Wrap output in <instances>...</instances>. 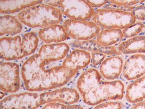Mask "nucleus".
I'll return each instance as SVG.
<instances>
[{"label": "nucleus", "instance_id": "nucleus-1", "mask_svg": "<svg viewBox=\"0 0 145 109\" xmlns=\"http://www.w3.org/2000/svg\"><path fill=\"white\" fill-rule=\"evenodd\" d=\"M53 64L38 54L33 55L23 63L21 75L26 89L29 92L50 91L61 87L75 75L73 71Z\"/></svg>", "mask_w": 145, "mask_h": 109}, {"label": "nucleus", "instance_id": "nucleus-2", "mask_svg": "<svg viewBox=\"0 0 145 109\" xmlns=\"http://www.w3.org/2000/svg\"><path fill=\"white\" fill-rule=\"evenodd\" d=\"M77 88L83 102L89 106H96L124 97V84L120 80L106 81L97 69L85 70L79 77Z\"/></svg>", "mask_w": 145, "mask_h": 109}, {"label": "nucleus", "instance_id": "nucleus-3", "mask_svg": "<svg viewBox=\"0 0 145 109\" xmlns=\"http://www.w3.org/2000/svg\"><path fill=\"white\" fill-rule=\"evenodd\" d=\"M21 23L30 28H44L62 22V13L57 8L42 3L24 9L18 14Z\"/></svg>", "mask_w": 145, "mask_h": 109}, {"label": "nucleus", "instance_id": "nucleus-4", "mask_svg": "<svg viewBox=\"0 0 145 109\" xmlns=\"http://www.w3.org/2000/svg\"><path fill=\"white\" fill-rule=\"evenodd\" d=\"M135 20L131 12L110 8L97 9L92 17V22L104 30H124L135 23Z\"/></svg>", "mask_w": 145, "mask_h": 109}, {"label": "nucleus", "instance_id": "nucleus-5", "mask_svg": "<svg viewBox=\"0 0 145 109\" xmlns=\"http://www.w3.org/2000/svg\"><path fill=\"white\" fill-rule=\"evenodd\" d=\"M63 26L68 36L77 41L93 39L100 32V28L96 23L90 21H78L68 20L63 23Z\"/></svg>", "mask_w": 145, "mask_h": 109}, {"label": "nucleus", "instance_id": "nucleus-6", "mask_svg": "<svg viewBox=\"0 0 145 109\" xmlns=\"http://www.w3.org/2000/svg\"><path fill=\"white\" fill-rule=\"evenodd\" d=\"M41 106L39 94L36 93L12 94L1 100V109H37Z\"/></svg>", "mask_w": 145, "mask_h": 109}, {"label": "nucleus", "instance_id": "nucleus-7", "mask_svg": "<svg viewBox=\"0 0 145 109\" xmlns=\"http://www.w3.org/2000/svg\"><path fill=\"white\" fill-rule=\"evenodd\" d=\"M59 10L69 20L88 21L92 19L95 10L86 1L65 0L61 1Z\"/></svg>", "mask_w": 145, "mask_h": 109}, {"label": "nucleus", "instance_id": "nucleus-8", "mask_svg": "<svg viewBox=\"0 0 145 109\" xmlns=\"http://www.w3.org/2000/svg\"><path fill=\"white\" fill-rule=\"evenodd\" d=\"M20 66L17 63L1 62L0 89L4 93H15L20 88Z\"/></svg>", "mask_w": 145, "mask_h": 109}, {"label": "nucleus", "instance_id": "nucleus-9", "mask_svg": "<svg viewBox=\"0 0 145 109\" xmlns=\"http://www.w3.org/2000/svg\"><path fill=\"white\" fill-rule=\"evenodd\" d=\"M80 93L75 88H61L53 91H47L39 94L42 105L57 102L72 105L80 101Z\"/></svg>", "mask_w": 145, "mask_h": 109}, {"label": "nucleus", "instance_id": "nucleus-10", "mask_svg": "<svg viewBox=\"0 0 145 109\" xmlns=\"http://www.w3.org/2000/svg\"><path fill=\"white\" fill-rule=\"evenodd\" d=\"M0 54L1 59L6 61L17 60L24 57L22 48L21 36L1 37Z\"/></svg>", "mask_w": 145, "mask_h": 109}, {"label": "nucleus", "instance_id": "nucleus-11", "mask_svg": "<svg viewBox=\"0 0 145 109\" xmlns=\"http://www.w3.org/2000/svg\"><path fill=\"white\" fill-rule=\"evenodd\" d=\"M144 74L145 55H131L123 64L122 75L127 80H135L142 77Z\"/></svg>", "mask_w": 145, "mask_h": 109}, {"label": "nucleus", "instance_id": "nucleus-12", "mask_svg": "<svg viewBox=\"0 0 145 109\" xmlns=\"http://www.w3.org/2000/svg\"><path fill=\"white\" fill-rule=\"evenodd\" d=\"M91 61V55L89 52L81 49H73L66 57L61 66L76 73L78 70L89 66Z\"/></svg>", "mask_w": 145, "mask_h": 109}, {"label": "nucleus", "instance_id": "nucleus-13", "mask_svg": "<svg viewBox=\"0 0 145 109\" xmlns=\"http://www.w3.org/2000/svg\"><path fill=\"white\" fill-rule=\"evenodd\" d=\"M70 51V46L66 43H56L44 44L38 50V54L42 58L50 62L60 61L65 59Z\"/></svg>", "mask_w": 145, "mask_h": 109}, {"label": "nucleus", "instance_id": "nucleus-14", "mask_svg": "<svg viewBox=\"0 0 145 109\" xmlns=\"http://www.w3.org/2000/svg\"><path fill=\"white\" fill-rule=\"evenodd\" d=\"M123 69V59L119 56L106 57L100 66V73L108 81H114L120 76Z\"/></svg>", "mask_w": 145, "mask_h": 109}, {"label": "nucleus", "instance_id": "nucleus-15", "mask_svg": "<svg viewBox=\"0 0 145 109\" xmlns=\"http://www.w3.org/2000/svg\"><path fill=\"white\" fill-rule=\"evenodd\" d=\"M38 37L46 44H49L61 43L69 36L62 25L55 24L39 30Z\"/></svg>", "mask_w": 145, "mask_h": 109}, {"label": "nucleus", "instance_id": "nucleus-16", "mask_svg": "<svg viewBox=\"0 0 145 109\" xmlns=\"http://www.w3.org/2000/svg\"><path fill=\"white\" fill-rule=\"evenodd\" d=\"M120 54L145 53V35L136 36L121 42L117 47Z\"/></svg>", "mask_w": 145, "mask_h": 109}, {"label": "nucleus", "instance_id": "nucleus-17", "mask_svg": "<svg viewBox=\"0 0 145 109\" xmlns=\"http://www.w3.org/2000/svg\"><path fill=\"white\" fill-rule=\"evenodd\" d=\"M126 99L132 104H136L145 99V76H142L129 85L126 91Z\"/></svg>", "mask_w": 145, "mask_h": 109}, {"label": "nucleus", "instance_id": "nucleus-18", "mask_svg": "<svg viewBox=\"0 0 145 109\" xmlns=\"http://www.w3.org/2000/svg\"><path fill=\"white\" fill-rule=\"evenodd\" d=\"M122 38L123 33L121 30L105 29L97 35L95 41L98 47H108L119 43Z\"/></svg>", "mask_w": 145, "mask_h": 109}, {"label": "nucleus", "instance_id": "nucleus-19", "mask_svg": "<svg viewBox=\"0 0 145 109\" xmlns=\"http://www.w3.org/2000/svg\"><path fill=\"white\" fill-rule=\"evenodd\" d=\"M43 2L42 1H31V0H18V1H1V14L8 15L10 13L23 10L27 8L31 7Z\"/></svg>", "mask_w": 145, "mask_h": 109}, {"label": "nucleus", "instance_id": "nucleus-20", "mask_svg": "<svg viewBox=\"0 0 145 109\" xmlns=\"http://www.w3.org/2000/svg\"><path fill=\"white\" fill-rule=\"evenodd\" d=\"M23 26L20 20L9 15H1V37L6 35H16L22 31Z\"/></svg>", "mask_w": 145, "mask_h": 109}, {"label": "nucleus", "instance_id": "nucleus-21", "mask_svg": "<svg viewBox=\"0 0 145 109\" xmlns=\"http://www.w3.org/2000/svg\"><path fill=\"white\" fill-rule=\"evenodd\" d=\"M39 37L33 31L26 33L22 37V48L25 57L33 54L37 48Z\"/></svg>", "mask_w": 145, "mask_h": 109}, {"label": "nucleus", "instance_id": "nucleus-22", "mask_svg": "<svg viewBox=\"0 0 145 109\" xmlns=\"http://www.w3.org/2000/svg\"><path fill=\"white\" fill-rule=\"evenodd\" d=\"M69 46L75 49H81L91 53H102V47H98L95 39L85 41H72L69 44Z\"/></svg>", "mask_w": 145, "mask_h": 109}, {"label": "nucleus", "instance_id": "nucleus-23", "mask_svg": "<svg viewBox=\"0 0 145 109\" xmlns=\"http://www.w3.org/2000/svg\"><path fill=\"white\" fill-rule=\"evenodd\" d=\"M145 28V25L142 22H135L131 25L128 28L122 30L123 37L124 38H132L138 36L140 33L142 32Z\"/></svg>", "mask_w": 145, "mask_h": 109}, {"label": "nucleus", "instance_id": "nucleus-24", "mask_svg": "<svg viewBox=\"0 0 145 109\" xmlns=\"http://www.w3.org/2000/svg\"><path fill=\"white\" fill-rule=\"evenodd\" d=\"M42 109H84L82 106L75 104L72 105H67L57 102H53V103L47 104L42 107Z\"/></svg>", "mask_w": 145, "mask_h": 109}, {"label": "nucleus", "instance_id": "nucleus-25", "mask_svg": "<svg viewBox=\"0 0 145 109\" xmlns=\"http://www.w3.org/2000/svg\"><path fill=\"white\" fill-rule=\"evenodd\" d=\"M93 109H122V104L119 102H103L96 105Z\"/></svg>", "mask_w": 145, "mask_h": 109}, {"label": "nucleus", "instance_id": "nucleus-26", "mask_svg": "<svg viewBox=\"0 0 145 109\" xmlns=\"http://www.w3.org/2000/svg\"><path fill=\"white\" fill-rule=\"evenodd\" d=\"M111 5L118 6V7H131L135 4L144 2V1H131V0H118V1H108Z\"/></svg>", "mask_w": 145, "mask_h": 109}, {"label": "nucleus", "instance_id": "nucleus-27", "mask_svg": "<svg viewBox=\"0 0 145 109\" xmlns=\"http://www.w3.org/2000/svg\"><path fill=\"white\" fill-rule=\"evenodd\" d=\"M131 13L133 15L135 20H145V5L136 6Z\"/></svg>", "mask_w": 145, "mask_h": 109}, {"label": "nucleus", "instance_id": "nucleus-28", "mask_svg": "<svg viewBox=\"0 0 145 109\" xmlns=\"http://www.w3.org/2000/svg\"><path fill=\"white\" fill-rule=\"evenodd\" d=\"M91 64L92 66L96 67V66L100 65L102 61L106 59V55L99 53H91Z\"/></svg>", "mask_w": 145, "mask_h": 109}, {"label": "nucleus", "instance_id": "nucleus-29", "mask_svg": "<svg viewBox=\"0 0 145 109\" xmlns=\"http://www.w3.org/2000/svg\"><path fill=\"white\" fill-rule=\"evenodd\" d=\"M88 4H89L93 8H100L102 6L106 5L107 3L108 2V1H104V0H90V1H86Z\"/></svg>", "mask_w": 145, "mask_h": 109}, {"label": "nucleus", "instance_id": "nucleus-30", "mask_svg": "<svg viewBox=\"0 0 145 109\" xmlns=\"http://www.w3.org/2000/svg\"><path fill=\"white\" fill-rule=\"evenodd\" d=\"M44 4L52 6L54 8L59 7L61 4V1H57V0H52V1H44Z\"/></svg>", "mask_w": 145, "mask_h": 109}, {"label": "nucleus", "instance_id": "nucleus-31", "mask_svg": "<svg viewBox=\"0 0 145 109\" xmlns=\"http://www.w3.org/2000/svg\"><path fill=\"white\" fill-rule=\"evenodd\" d=\"M132 109H145V99L144 100L135 104Z\"/></svg>", "mask_w": 145, "mask_h": 109}]
</instances>
